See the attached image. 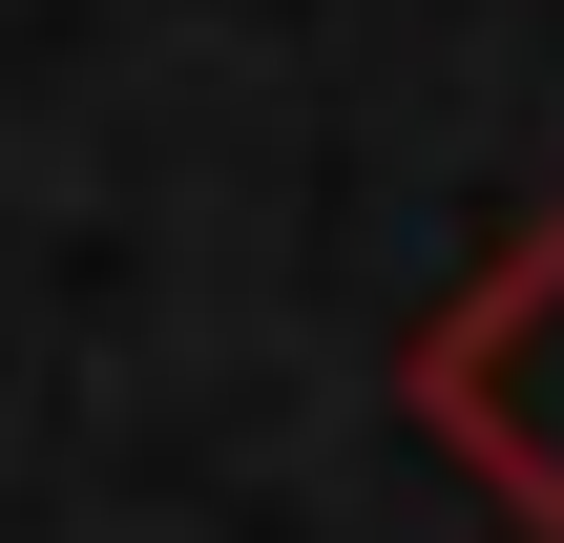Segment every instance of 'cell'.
Returning <instances> with one entry per match:
<instances>
[{"label":"cell","instance_id":"6da1fadb","mask_svg":"<svg viewBox=\"0 0 564 543\" xmlns=\"http://www.w3.org/2000/svg\"><path fill=\"white\" fill-rule=\"evenodd\" d=\"M398 419H419L523 543H564V209H523V230L398 335Z\"/></svg>","mask_w":564,"mask_h":543}]
</instances>
